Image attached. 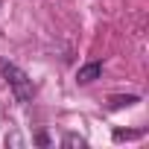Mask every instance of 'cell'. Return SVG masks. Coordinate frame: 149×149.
I'll use <instances>...</instances> for the list:
<instances>
[{"instance_id": "cell-1", "label": "cell", "mask_w": 149, "mask_h": 149, "mask_svg": "<svg viewBox=\"0 0 149 149\" xmlns=\"http://www.w3.org/2000/svg\"><path fill=\"white\" fill-rule=\"evenodd\" d=\"M0 73H3V79L9 82V88H12V94H15L18 102H29V100H32L35 85H32V79L26 76L18 64H12V61L3 58V61H0Z\"/></svg>"}, {"instance_id": "cell-2", "label": "cell", "mask_w": 149, "mask_h": 149, "mask_svg": "<svg viewBox=\"0 0 149 149\" xmlns=\"http://www.w3.org/2000/svg\"><path fill=\"white\" fill-rule=\"evenodd\" d=\"M100 73H102V64H100V61H91V64L79 67V73H76V82H79V85H91L94 79H100Z\"/></svg>"}, {"instance_id": "cell-3", "label": "cell", "mask_w": 149, "mask_h": 149, "mask_svg": "<svg viewBox=\"0 0 149 149\" xmlns=\"http://www.w3.org/2000/svg\"><path fill=\"white\" fill-rule=\"evenodd\" d=\"M134 102H137L134 94H129V97H111L108 100V108H123V105H134Z\"/></svg>"}, {"instance_id": "cell-4", "label": "cell", "mask_w": 149, "mask_h": 149, "mask_svg": "<svg viewBox=\"0 0 149 149\" xmlns=\"http://www.w3.org/2000/svg\"><path fill=\"white\" fill-rule=\"evenodd\" d=\"M134 137H143V132H123V129L114 132V140H134Z\"/></svg>"}, {"instance_id": "cell-5", "label": "cell", "mask_w": 149, "mask_h": 149, "mask_svg": "<svg viewBox=\"0 0 149 149\" xmlns=\"http://www.w3.org/2000/svg\"><path fill=\"white\" fill-rule=\"evenodd\" d=\"M64 146H85V140L76 137V134H67V137H64Z\"/></svg>"}]
</instances>
